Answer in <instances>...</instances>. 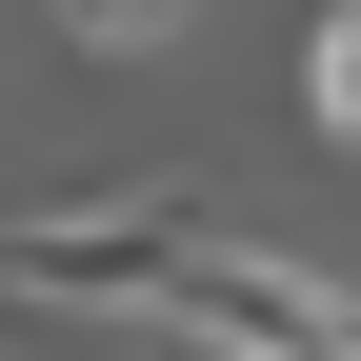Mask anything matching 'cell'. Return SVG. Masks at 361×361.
<instances>
[{
    "label": "cell",
    "instance_id": "1",
    "mask_svg": "<svg viewBox=\"0 0 361 361\" xmlns=\"http://www.w3.org/2000/svg\"><path fill=\"white\" fill-rule=\"evenodd\" d=\"M180 241H221V201H201V180H101V201H20V221H0V301H80V322H141Z\"/></svg>",
    "mask_w": 361,
    "mask_h": 361
},
{
    "label": "cell",
    "instance_id": "2",
    "mask_svg": "<svg viewBox=\"0 0 361 361\" xmlns=\"http://www.w3.org/2000/svg\"><path fill=\"white\" fill-rule=\"evenodd\" d=\"M141 322H161L180 361H341V322H361V301L322 281V261H281V241H180Z\"/></svg>",
    "mask_w": 361,
    "mask_h": 361
},
{
    "label": "cell",
    "instance_id": "3",
    "mask_svg": "<svg viewBox=\"0 0 361 361\" xmlns=\"http://www.w3.org/2000/svg\"><path fill=\"white\" fill-rule=\"evenodd\" d=\"M301 121L361 161V0H322V40H301Z\"/></svg>",
    "mask_w": 361,
    "mask_h": 361
},
{
    "label": "cell",
    "instance_id": "4",
    "mask_svg": "<svg viewBox=\"0 0 361 361\" xmlns=\"http://www.w3.org/2000/svg\"><path fill=\"white\" fill-rule=\"evenodd\" d=\"M61 40H121L141 61V40H180V0H61Z\"/></svg>",
    "mask_w": 361,
    "mask_h": 361
},
{
    "label": "cell",
    "instance_id": "5",
    "mask_svg": "<svg viewBox=\"0 0 361 361\" xmlns=\"http://www.w3.org/2000/svg\"><path fill=\"white\" fill-rule=\"evenodd\" d=\"M341 361H361V322H341Z\"/></svg>",
    "mask_w": 361,
    "mask_h": 361
}]
</instances>
